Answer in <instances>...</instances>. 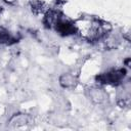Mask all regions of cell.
<instances>
[{"instance_id":"4","label":"cell","mask_w":131,"mask_h":131,"mask_svg":"<svg viewBox=\"0 0 131 131\" xmlns=\"http://www.w3.org/2000/svg\"><path fill=\"white\" fill-rule=\"evenodd\" d=\"M77 82H78L77 77L72 74H63L59 78V84L63 88H73L76 86Z\"/></svg>"},{"instance_id":"1","label":"cell","mask_w":131,"mask_h":131,"mask_svg":"<svg viewBox=\"0 0 131 131\" xmlns=\"http://www.w3.org/2000/svg\"><path fill=\"white\" fill-rule=\"evenodd\" d=\"M74 23L76 32H79L81 36L88 41H97L108 31L106 24L92 17H81Z\"/></svg>"},{"instance_id":"6","label":"cell","mask_w":131,"mask_h":131,"mask_svg":"<svg viewBox=\"0 0 131 131\" xmlns=\"http://www.w3.org/2000/svg\"><path fill=\"white\" fill-rule=\"evenodd\" d=\"M16 39L12 37L6 31H0V44H12L15 43Z\"/></svg>"},{"instance_id":"2","label":"cell","mask_w":131,"mask_h":131,"mask_svg":"<svg viewBox=\"0 0 131 131\" xmlns=\"http://www.w3.org/2000/svg\"><path fill=\"white\" fill-rule=\"evenodd\" d=\"M126 75L125 69H118V70H112L106 73H102L98 76H96V81L101 84H119L124 79Z\"/></svg>"},{"instance_id":"7","label":"cell","mask_w":131,"mask_h":131,"mask_svg":"<svg viewBox=\"0 0 131 131\" xmlns=\"http://www.w3.org/2000/svg\"><path fill=\"white\" fill-rule=\"evenodd\" d=\"M27 122H28V120H27V117H26L25 115H16V116H14V117L11 119V123H15L16 126H18V125H24V124H26Z\"/></svg>"},{"instance_id":"8","label":"cell","mask_w":131,"mask_h":131,"mask_svg":"<svg viewBox=\"0 0 131 131\" xmlns=\"http://www.w3.org/2000/svg\"><path fill=\"white\" fill-rule=\"evenodd\" d=\"M32 10H38V12L43 11V3L39 0H34L32 2Z\"/></svg>"},{"instance_id":"5","label":"cell","mask_w":131,"mask_h":131,"mask_svg":"<svg viewBox=\"0 0 131 131\" xmlns=\"http://www.w3.org/2000/svg\"><path fill=\"white\" fill-rule=\"evenodd\" d=\"M89 97L93 101H95L97 103H100V102L104 101L107 96H106L105 92L102 89H100V88H92L89 91Z\"/></svg>"},{"instance_id":"9","label":"cell","mask_w":131,"mask_h":131,"mask_svg":"<svg viewBox=\"0 0 131 131\" xmlns=\"http://www.w3.org/2000/svg\"><path fill=\"white\" fill-rule=\"evenodd\" d=\"M5 2H7V3H13L15 0H4Z\"/></svg>"},{"instance_id":"3","label":"cell","mask_w":131,"mask_h":131,"mask_svg":"<svg viewBox=\"0 0 131 131\" xmlns=\"http://www.w3.org/2000/svg\"><path fill=\"white\" fill-rule=\"evenodd\" d=\"M53 29L60 34L61 36H69V35H73L76 33V27H75V23L64 19L63 16H61L53 26Z\"/></svg>"}]
</instances>
